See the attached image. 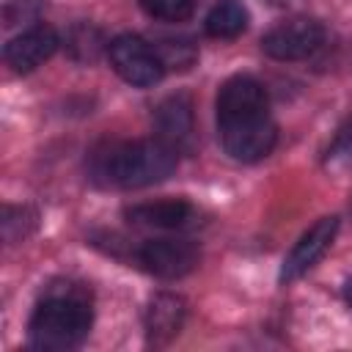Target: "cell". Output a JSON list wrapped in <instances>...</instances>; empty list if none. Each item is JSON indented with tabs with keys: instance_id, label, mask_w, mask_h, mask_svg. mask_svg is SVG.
Segmentation results:
<instances>
[{
	"instance_id": "cell-1",
	"label": "cell",
	"mask_w": 352,
	"mask_h": 352,
	"mask_svg": "<svg viewBox=\"0 0 352 352\" xmlns=\"http://www.w3.org/2000/svg\"><path fill=\"white\" fill-rule=\"evenodd\" d=\"M217 129L226 154L236 162L264 160L278 140L264 85L250 74L228 77L217 91Z\"/></svg>"
},
{
	"instance_id": "cell-2",
	"label": "cell",
	"mask_w": 352,
	"mask_h": 352,
	"mask_svg": "<svg viewBox=\"0 0 352 352\" xmlns=\"http://www.w3.org/2000/svg\"><path fill=\"white\" fill-rule=\"evenodd\" d=\"M179 162V148L162 138H143L113 143L94 157V176L102 184L138 190L154 182H162L173 173Z\"/></svg>"
},
{
	"instance_id": "cell-3",
	"label": "cell",
	"mask_w": 352,
	"mask_h": 352,
	"mask_svg": "<svg viewBox=\"0 0 352 352\" xmlns=\"http://www.w3.org/2000/svg\"><path fill=\"white\" fill-rule=\"evenodd\" d=\"M91 330V297L80 286L52 289L33 311L28 324V338L33 349L66 352L82 344Z\"/></svg>"
},
{
	"instance_id": "cell-4",
	"label": "cell",
	"mask_w": 352,
	"mask_h": 352,
	"mask_svg": "<svg viewBox=\"0 0 352 352\" xmlns=\"http://www.w3.org/2000/svg\"><path fill=\"white\" fill-rule=\"evenodd\" d=\"M107 55H110V63L118 72V77L126 80L129 85L148 88L162 80L165 63H162L160 52L151 44H146L140 36H129V33L116 36L107 44Z\"/></svg>"
},
{
	"instance_id": "cell-5",
	"label": "cell",
	"mask_w": 352,
	"mask_h": 352,
	"mask_svg": "<svg viewBox=\"0 0 352 352\" xmlns=\"http://www.w3.org/2000/svg\"><path fill=\"white\" fill-rule=\"evenodd\" d=\"M324 38V30L311 16H294L264 33L261 50L275 60H300L311 55Z\"/></svg>"
},
{
	"instance_id": "cell-6",
	"label": "cell",
	"mask_w": 352,
	"mask_h": 352,
	"mask_svg": "<svg viewBox=\"0 0 352 352\" xmlns=\"http://www.w3.org/2000/svg\"><path fill=\"white\" fill-rule=\"evenodd\" d=\"M336 234H338V217H336V214L319 217V220L294 242V248H292L289 256L283 258L280 280L289 283V280H297L300 275H305V272L327 253V248L333 245Z\"/></svg>"
},
{
	"instance_id": "cell-7",
	"label": "cell",
	"mask_w": 352,
	"mask_h": 352,
	"mask_svg": "<svg viewBox=\"0 0 352 352\" xmlns=\"http://www.w3.org/2000/svg\"><path fill=\"white\" fill-rule=\"evenodd\" d=\"M138 258L146 272L173 280V278H182L195 270L198 250L192 242H184V239H148L140 248Z\"/></svg>"
},
{
	"instance_id": "cell-8",
	"label": "cell",
	"mask_w": 352,
	"mask_h": 352,
	"mask_svg": "<svg viewBox=\"0 0 352 352\" xmlns=\"http://www.w3.org/2000/svg\"><path fill=\"white\" fill-rule=\"evenodd\" d=\"M58 50V33L50 25H33L16 38L6 44V63L16 74H28L38 69L52 52Z\"/></svg>"
},
{
	"instance_id": "cell-9",
	"label": "cell",
	"mask_w": 352,
	"mask_h": 352,
	"mask_svg": "<svg viewBox=\"0 0 352 352\" xmlns=\"http://www.w3.org/2000/svg\"><path fill=\"white\" fill-rule=\"evenodd\" d=\"M154 129L157 138L168 140L170 146H182L192 135V102L187 94L165 96L154 110Z\"/></svg>"
},
{
	"instance_id": "cell-10",
	"label": "cell",
	"mask_w": 352,
	"mask_h": 352,
	"mask_svg": "<svg viewBox=\"0 0 352 352\" xmlns=\"http://www.w3.org/2000/svg\"><path fill=\"white\" fill-rule=\"evenodd\" d=\"M184 300L176 294H157L146 308V333L154 344L170 341L184 324Z\"/></svg>"
},
{
	"instance_id": "cell-11",
	"label": "cell",
	"mask_w": 352,
	"mask_h": 352,
	"mask_svg": "<svg viewBox=\"0 0 352 352\" xmlns=\"http://www.w3.org/2000/svg\"><path fill=\"white\" fill-rule=\"evenodd\" d=\"M192 206L187 201L170 198V201H154V204H138L126 209V217L140 226H154V228H182L192 220Z\"/></svg>"
},
{
	"instance_id": "cell-12",
	"label": "cell",
	"mask_w": 352,
	"mask_h": 352,
	"mask_svg": "<svg viewBox=\"0 0 352 352\" xmlns=\"http://www.w3.org/2000/svg\"><path fill=\"white\" fill-rule=\"evenodd\" d=\"M248 25V11L239 0H220L209 14H206V33L214 38H234L245 30Z\"/></svg>"
},
{
	"instance_id": "cell-13",
	"label": "cell",
	"mask_w": 352,
	"mask_h": 352,
	"mask_svg": "<svg viewBox=\"0 0 352 352\" xmlns=\"http://www.w3.org/2000/svg\"><path fill=\"white\" fill-rule=\"evenodd\" d=\"M102 33L91 25H77L72 33H69V50L77 60H94L102 50Z\"/></svg>"
},
{
	"instance_id": "cell-14",
	"label": "cell",
	"mask_w": 352,
	"mask_h": 352,
	"mask_svg": "<svg viewBox=\"0 0 352 352\" xmlns=\"http://www.w3.org/2000/svg\"><path fill=\"white\" fill-rule=\"evenodd\" d=\"M195 0H140V8L162 22H182L192 14Z\"/></svg>"
},
{
	"instance_id": "cell-15",
	"label": "cell",
	"mask_w": 352,
	"mask_h": 352,
	"mask_svg": "<svg viewBox=\"0 0 352 352\" xmlns=\"http://www.w3.org/2000/svg\"><path fill=\"white\" fill-rule=\"evenodd\" d=\"M162 58L165 66H176V69H187L195 60V50L187 41H162L160 47H154Z\"/></svg>"
},
{
	"instance_id": "cell-16",
	"label": "cell",
	"mask_w": 352,
	"mask_h": 352,
	"mask_svg": "<svg viewBox=\"0 0 352 352\" xmlns=\"http://www.w3.org/2000/svg\"><path fill=\"white\" fill-rule=\"evenodd\" d=\"M344 297H346V302L352 305V275H349L346 283H344Z\"/></svg>"
}]
</instances>
